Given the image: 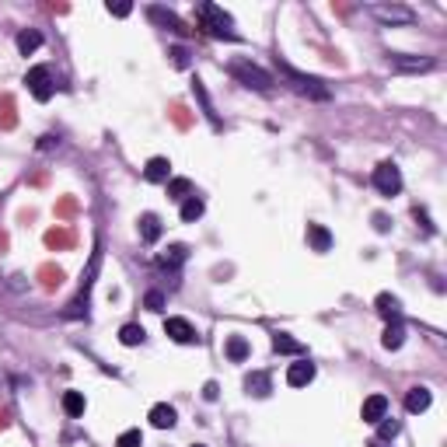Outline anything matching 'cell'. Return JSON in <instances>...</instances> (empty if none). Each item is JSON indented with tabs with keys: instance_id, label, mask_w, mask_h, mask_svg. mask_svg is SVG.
<instances>
[{
	"instance_id": "cell-1",
	"label": "cell",
	"mask_w": 447,
	"mask_h": 447,
	"mask_svg": "<svg viewBox=\"0 0 447 447\" xmlns=\"http://www.w3.org/2000/svg\"><path fill=\"white\" fill-rule=\"evenodd\" d=\"M196 22H199V29H203L206 36H213V39H238L235 18L224 11V8H217V4H196Z\"/></svg>"
},
{
	"instance_id": "cell-2",
	"label": "cell",
	"mask_w": 447,
	"mask_h": 447,
	"mask_svg": "<svg viewBox=\"0 0 447 447\" xmlns=\"http://www.w3.org/2000/svg\"><path fill=\"white\" fill-rule=\"evenodd\" d=\"M280 74H283V81H287L301 98H311V102H329V98H332V88H329L322 77L301 74V70H294V67H290V63H283V60H280Z\"/></svg>"
},
{
	"instance_id": "cell-3",
	"label": "cell",
	"mask_w": 447,
	"mask_h": 447,
	"mask_svg": "<svg viewBox=\"0 0 447 447\" xmlns=\"http://www.w3.org/2000/svg\"><path fill=\"white\" fill-rule=\"evenodd\" d=\"M228 74L242 84V88H249V91H259V95H266V91H273V74L269 70H262L259 63H252V60H231L228 63Z\"/></svg>"
},
{
	"instance_id": "cell-4",
	"label": "cell",
	"mask_w": 447,
	"mask_h": 447,
	"mask_svg": "<svg viewBox=\"0 0 447 447\" xmlns=\"http://www.w3.org/2000/svg\"><path fill=\"white\" fill-rule=\"evenodd\" d=\"M98 269H102V249L95 245V252H91V259H88V269H84V283H81V290H77V297L67 304V311H63V318H81V315H88V297H91V287H95V276H98Z\"/></svg>"
},
{
	"instance_id": "cell-5",
	"label": "cell",
	"mask_w": 447,
	"mask_h": 447,
	"mask_svg": "<svg viewBox=\"0 0 447 447\" xmlns=\"http://www.w3.org/2000/svg\"><path fill=\"white\" fill-rule=\"evenodd\" d=\"M374 189L381 192V196H398L402 192V171H398V164L395 161H381L377 168H374Z\"/></svg>"
},
{
	"instance_id": "cell-6",
	"label": "cell",
	"mask_w": 447,
	"mask_h": 447,
	"mask_svg": "<svg viewBox=\"0 0 447 447\" xmlns=\"http://www.w3.org/2000/svg\"><path fill=\"white\" fill-rule=\"evenodd\" d=\"M25 84H29V91H32L36 102H49L53 91H56V81H53V70L49 67H32L25 74Z\"/></svg>"
},
{
	"instance_id": "cell-7",
	"label": "cell",
	"mask_w": 447,
	"mask_h": 447,
	"mask_svg": "<svg viewBox=\"0 0 447 447\" xmlns=\"http://www.w3.org/2000/svg\"><path fill=\"white\" fill-rule=\"evenodd\" d=\"M388 63H391V70H398V74H426V70H433V60H430V56H405V53H395V56H388Z\"/></svg>"
},
{
	"instance_id": "cell-8",
	"label": "cell",
	"mask_w": 447,
	"mask_h": 447,
	"mask_svg": "<svg viewBox=\"0 0 447 447\" xmlns=\"http://www.w3.org/2000/svg\"><path fill=\"white\" fill-rule=\"evenodd\" d=\"M147 15H150L154 25H161V29H168V32H178V36H189V32H192V29H189L175 11H168V8H157V4H154V8H147Z\"/></svg>"
},
{
	"instance_id": "cell-9",
	"label": "cell",
	"mask_w": 447,
	"mask_h": 447,
	"mask_svg": "<svg viewBox=\"0 0 447 447\" xmlns=\"http://www.w3.org/2000/svg\"><path fill=\"white\" fill-rule=\"evenodd\" d=\"M164 336H171V339H175V343H182V346H192V343H199L196 329H192L185 318H164Z\"/></svg>"
},
{
	"instance_id": "cell-10",
	"label": "cell",
	"mask_w": 447,
	"mask_h": 447,
	"mask_svg": "<svg viewBox=\"0 0 447 447\" xmlns=\"http://www.w3.org/2000/svg\"><path fill=\"white\" fill-rule=\"evenodd\" d=\"M374 18L384 22V25H412L416 15H412L409 8H398V4H391V8H388V4H377V8H374Z\"/></svg>"
},
{
	"instance_id": "cell-11",
	"label": "cell",
	"mask_w": 447,
	"mask_h": 447,
	"mask_svg": "<svg viewBox=\"0 0 447 447\" xmlns=\"http://www.w3.org/2000/svg\"><path fill=\"white\" fill-rule=\"evenodd\" d=\"M360 416H363V423H374V426H377V423L388 416V398H384V395H370V398H363Z\"/></svg>"
},
{
	"instance_id": "cell-12",
	"label": "cell",
	"mask_w": 447,
	"mask_h": 447,
	"mask_svg": "<svg viewBox=\"0 0 447 447\" xmlns=\"http://www.w3.org/2000/svg\"><path fill=\"white\" fill-rule=\"evenodd\" d=\"M311 381H315V363H308V360L290 363V370H287V384H290V388H304V384H311Z\"/></svg>"
},
{
	"instance_id": "cell-13",
	"label": "cell",
	"mask_w": 447,
	"mask_h": 447,
	"mask_svg": "<svg viewBox=\"0 0 447 447\" xmlns=\"http://www.w3.org/2000/svg\"><path fill=\"white\" fill-rule=\"evenodd\" d=\"M143 178L147 182H171V161L168 157H150L147 168H143Z\"/></svg>"
},
{
	"instance_id": "cell-14",
	"label": "cell",
	"mask_w": 447,
	"mask_h": 447,
	"mask_svg": "<svg viewBox=\"0 0 447 447\" xmlns=\"http://www.w3.org/2000/svg\"><path fill=\"white\" fill-rule=\"evenodd\" d=\"M185 259H189V249L185 245H168L164 252H157V266L161 269H178Z\"/></svg>"
},
{
	"instance_id": "cell-15",
	"label": "cell",
	"mask_w": 447,
	"mask_h": 447,
	"mask_svg": "<svg viewBox=\"0 0 447 447\" xmlns=\"http://www.w3.org/2000/svg\"><path fill=\"white\" fill-rule=\"evenodd\" d=\"M430 402H433V395H430V388H409V395H405V409L412 412V416H419V412H426L430 409Z\"/></svg>"
},
{
	"instance_id": "cell-16",
	"label": "cell",
	"mask_w": 447,
	"mask_h": 447,
	"mask_svg": "<svg viewBox=\"0 0 447 447\" xmlns=\"http://www.w3.org/2000/svg\"><path fill=\"white\" fill-rule=\"evenodd\" d=\"M150 423H154L157 430H171V426L178 423V412H175V405H168V402L154 405V409H150Z\"/></svg>"
},
{
	"instance_id": "cell-17",
	"label": "cell",
	"mask_w": 447,
	"mask_h": 447,
	"mask_svg": "<svg viewBox=\"0 0 447 447\" xmlns=\"http://www.w3.org/2000/svg\"><path fill=\"white\" fill-rule=\"evenodd\" d=\"M161 238V220H157V213H143L140 217V242L143 245H154Z\"/></svg>"
},
{
	"instance_id": "cell-18",
	"label": "cell",
	"mask_w": 447,
	"mask_h": 447,
	"mask_svg": "<svg viewBox=\"0 0 447 447\" xmlns=\"http://www.w3.org/2000/svg\"><path fill=\"white\" fill-rule=\"evenodd\" d=\"M308 245L315 252H329L332 249V235L322 228V224H308Z\"/></svg>"
},
{
	"instance_id": "cell-19",
	"label": "cell",
	"mask_w": 447,
	"mask_h": 447,
	"mask_svg": "<svg viewBox=\"0 0 447 447\" xmlns=\"http://www.w3.org/2000/svg\"><path fill=\"white\" fill-rule=\"evenodd\" d=\"M381 343H384V350H398V346L405 343V325H402V318H395V322H388V329H384V336H381Z\"/></svg>"
},
{
	"instance_id": "cell-20",
	"label": "cell",
	"mask_w": 447,
	"mask_h": 447,
	"mask_svg": "<svg viewBox=\"0 0 447 447\" xmlns=\"http://www.w3.org/2000/svg\"><path fill=\"white\" fill-rule=\"evenodd\" d=\"M374 304H377V315H381V318H388V322L402 318V304H398V297H391V294H381Z\"/></svg>"
},
{
	"instance_id": "cell-21",
	"label": "cell",
	"mask_w": 447,
	"mask_h": 447,
	"mask_svg": "<svg viewBox=\"0 0 447 447\" xmlns=\"http://www.w3.org/2000/svg\"><path fill=\"white\" fill-rule=\"evenodd\" d=\"M39 46H42V32H36V29H25V32H18V53H22V56L36 53Z\"/></svg>"
},
{
	"instance_id": "cell-22",
	"label": "cell",
	"mask_w": 447,
	"mask_h": 447,
	"mask_svg": "<svg viewBox=\"0 0 447 447\" xmlns=\"http://www.w3.org/2000/svg\"><path fill=\"white\" fill-rule=\"evenodd\" d=\"M192 95L199 98V105H203V112H206V119H210L213 126H220V123H217V112H213V102H210V95H206V88H203V81H199V77L192 81Z\"/></svg>"
},
{
	"instance_id": "cell-23",
	"label": "cell",
	"mask_w": 447,
	"mask_h": 447,
	"mask_svg": "<svg viewBox=\"0 0 447 447\" xmlns=\"http://www.w3.org/2000/svg\"><path fill=\"white\" fill-rule=\"evenodd\" d=\"M273 350H276V353H297V356H301V353H304V343L290 339L287 332H276V336H273Z\"/></svg>"
},
{
	"instance_id": "cell-24",
	"label": "cell",
	"mask_w": 447,
	"mask_h": 447,
	"mask_svg": "<svg viewBox=\"0 0 447 447\" xmlns=\"http://www.w3.org/2000/svg\"><path fill=\"white\" fill-rule=\"evenodd\" d=\"M203 210H206L203 199H199V196H189V199L182 203V220H185V224H196V220L203 217Z\"/></svg>"
},
{
	"instance_id": "cell-25",
	"label": "cell",
	"mask_w": 447,
	"mask_h": 447,
	"mask_svg": "<svg viewBox=\"0 0 447 447\" xmlns=\"http://www.w3.org/2000/svg\"><path fill=\"white\" fill-rule=\"evenodd\" d=\"M143 339H147L143 325H123V329H119V343H123V346H140Z\"/></svg>"
},
{
	"instance_id": "cell-26",
	"label": "cell",
	"mask_w": 447,
	"mask_h": 447,
	"mask_svg": "<svg viewBox=\"0 0 447 447\" xmlns=\"http://www.w3.org/2000/svg\"><path fill=\"white\" fill-rule=\"evenodd\" d=\"M84 409H88V402H84L81 391H67L63 395V412L67 416H84Z\"/></svg>"
},
{
	"instance_id": "cell-27",
	"label": "cell",
	"mask_w": 447,
	"mask_h": 447,
	"mask_svg": "<svg viewBox=\"0 0 447 447\" xmlns=\"http://www.w3.org/2000/svg\"><path fill=\"white\" fill-rule=\"evenodd\" d=\"M245 388H249V395H269V374H249L245 377Z\"/></svg>"
},
{
	"instance_id": "cell-28",
	"label": "cell",
	"mask_w": 447,
	"mask_h": 447,
	"mask_svg": "<svg viewBox=\"0 0 447 447\" xmlns=\"http://www.w3.org/2000/svg\"><path fill=\"white\" fill-rule=\"evenodd\" d=\"M228 356H231L235 363L245 360V356H249V339H245V336H231V339H228Z\"/></svg>"
},
{
	"instance_id": "cell-29",
	"label": "cell",
	"mask_w": 447,
	"mask_h": 447,
	"mask_svg": "<svg viewBox=\"0 0 447 447\" xmlns=\"http://www.w3.org/2000/svg\"><path fill=\"white\" fill-rule=\"evenodd\" d=\"M398 433H402V423H398V419L384 416V419L377 423V440H395Z\"/></svg>"
},
{
	"instance_id": "cell-30",
	"label": "cell",
	"mask_w": 447,
	"mask_h": 447,
	"mask_svg": "<svg viewBox=\"0 0 447 447\" xmlns=\"http://www.w3.org/2000/svg\"><path fill=\"white\" fill-rule=\"evenodd\" d=\"M185 192H192V182L189 178H171L168 182V196L171 199H185Z\"/></svg>"
},
{
	"instance_id": "cell-31",
	"label": "cell",
	"mask_w": 447,
	"mask_h": 447,
	"mask_svg": "<svg viewBox=\"0 0 447 447\" xmlns=\"http://www.w3.org/2000/svg\"><path fill=\"white\" fill-rule=\"evenodd\" d=\"M143 444V433L140 430H126V433H119V440H116V447H140Z\"/></svg>"
},
{
	"instance_id": "cell-32",
	"label": "cell",
	"mask_w": 447,
	"mask_h": 447,
	"mask_svg": "<svg viewBox=\"0 0 447 447\" xmlns=\"http://www.w3.org/2000/svg\"><path fill=\"white\" fill-rule=\"evenodd\" d=\"M171 63H175L178 70H185V67H189V49H185V46H175V49H171Z\"/></svg>"
},
{
	"instance_id": "cell-33",
	"label": "cell",
	"mask_w": 447,
	"mask_h": 447,
	"mask_svg": "<svg viewBox=\"0 0 447 447\" xmlns=\"http://www.w3.org/2000/svg\"><path fill=\"white\" fill-rule=\"evenodd\" d=\"M143 304H147L150 311H164V294H161V290H150V294L143 297Z\"/></svg>"
},
{
	"instance_id": "cell-34",
	"label": "cell",
	"mask_w": 447,
	"mask_h": 447,
	"mask_svg": "<svg viewBox=\"0 0 447 447\" xmlns=\"http://www.w3.org/2000/svg\"><path fill=\"white\" fill-rule=\"evenodd\" d=\"M217 395H220L217 381H206V388H203V398H206V402H217Z\"/></svg>"
},
{
	"instance_id": "cell-35",
	"label": "cell",
	"mask_w": 447,
	"mask_h": 447,
	"mask_svg": "<svg viewBox=\"0 0 447 447\" xmlns=\"http://www.w3.org/2000/svg\"><path fill=\"white\" fill-rule=\"evenodd\" d=\"M130 11H133L130 4H109V15H116V18H126Z\"/></svg>"
},
{
	"instance_id": "cell-36",
	"label": "cell",
	"mask_w": 447,
	"mask_h": 447,
	"mask_svg": "<svg viewBox=\"0 0 447 447\" xmlns=\"http://www.w3.org/2000/svg\"><path fill=\"white\" fill-rule=\"evenodd\" d=\"M374 228H377V231H388V217H384V213L374 217Z\"/></svg>"
},
{
	"instance_id": "cell-37",
	"label": "cell",
	"mask_w": 447,
	"mask_h": 447,
	"mask_svg": "<svg viewBox=\"0 0 447 447\" xmlns=\"http://www.w3.org/2000/svg\"><path fill=\"white\" fill-rule=\"evenodd\" d=\"M192 447H203V444H192Z\"/></svg>"
}]
</instances>
